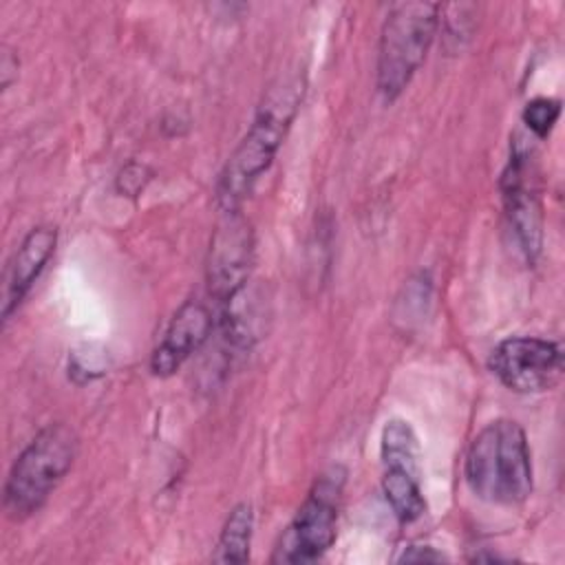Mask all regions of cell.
<instances>
[{
  "mask_svg": "<svg viewBox=\"0 0 565 565\" xmlns=\"http://www.w3.org/2000/svg\"><path fill=\"white\" fill-rule=\"evenodd\" d=\"M384 497L402 523H411L426 512V501L419 488V470L406 466H384Z\"/></svg>",
  "mask_w": 565,
  "mask_h": 565,
  "instance_id": "11",
  "label": "cell"
},
{
  "mask_svg": "<svg viewBox=\"0 0 565 565\" xmlns=\"http://www.w3.org/2000/svg\"><path fill=\"white\" fill-rule=\"evenodd\" d=\"M488 364L505 388L532 395L558 384L563 375V351L554 340L514 335L497 344Z\"/></svg>",
  "mask_w": 565,
  "mask_h": 565,
  "instance_id": "7",
  "label": "cell"
},
{
  "mask_svg": "<svg viewBox=\"0 0 565 565\" xmlns=\"http://www.w3.org/2000/svg\"><path fill=\"white\" fill-rule=\"evenodd\" d=\"M441 7L435 2L395 4L380 33L377 46V90L393 102L411 84L426 60V53L439 29Z\"/></svg>",
  "mask_w": 565,
  "mask_h": 565,
  "instance_id": "4",
  "label": "cell"
},
{
  "mask_svg": "<svg viewBox=\"0 0 565 565\" xmlns=\"http://www.w3.org/2000/svg\"><path fill=\"white\" fill-rule=\"evenodd\" d=\"M399 563H441L446 561V556L441 552H437L430 545H408L404 547V552L397 558Z\"/></svg>",
  "mask_w": 565,
  "mask_h": 565,
  "instance_id": "16",
  "label": "cell"
},
{
  "mask_svg": "<svg viewBox=\"0 0 565 565\" xmlns=\"http://www.w3.org/2000/svg\"><path fill=\"white\" fill-rule=\"evenodd\" d=\"M527 154L519 148L512 150L510 163L501 177L503 207L508 227L523 256L534 263L543 245V207L536 190L527 183Z\"/></svg>",
  "mask_w": 565,
  "mask_h": 565,
  "instance_id": "8",
  "label": "cell"
},
{
  "mask_svg": "<svg viewBox=\"0 0 565 565\" xmlns=\"http://www.w3.org/2000/svg\"><path fill=\"white\" fill-rule=\"evenodd\" d=\"M9 57H11V53L4 51L2 53V86H9V73L18 71V64H9Z\"/></svg>",
  "mask_w": 565,
  "mask_h": 565,
  "instance_id": "17",
  "label": "cell"
},
{
  "mask_svg": "<svg viewBox=\"0 0 565 565\" xmlns=\"http://www.w3.org/2000/svg\"><path fill=\"white\" fill-rule=\"evenodd\" d=\"M305 86V75L300 71L278 75L269 84L249 130L234 148L218 174L216 205L223 214L238 212L256 181L271 166L302 104Z\"/></svg>",
  "mask_w": 565,
  "mask_h": 565,
  "instance_id": "1",
  "label": "cell"
},
{
  "mask_svg": "<svg viewBox=\"0 0 565 565\" xmlns=\"http://www.w3.org/2000/svg\"><path fill=\"white\" fill-rule=\"evenodd\" d=\"M148 179H150V172H148L146 166L128 163V166L121 170L119 179H117V188H119L124 194L135 196V194H139V192L143 190V185H146Z\"/></svg>",
  "mask_w": 565,
  "mask_h": 565,
  "instance_id": "15",
  "label": "cell"
},
{
  "mask_svg": "<svg viewBox=\"0 0 565 565\" xmlns=\"http://www.w3.org/2000/svg\"><path fill=\"white\" fill-rule=\"evenodd\" d=\"M254 265V232L238 214H225L216 227L207 254V291L214 298L218 316L234 307L247 289Z\"/></svg>",
  "mask_w": 565,
  "mask_h": 565,
  "instance_id": "6",
  "label": "cell"
},
{
  "mask_svg": "<svg viewBox=\"0 0 565 565\" xmlns=\"http://www.w3.org/2000/svg\"><path fill=\"white\" fill-rule=\"evenodd\" d=\"M55 243H57L55 227L40 225V227H33L15 249L4 276V300H2L4 322L9 320L13 309L22 302V298L29 294L38 276L42 274L44 265L55 252Z\"/></svg>",
  "mask_w": 565,
  "mask_h": 565,
  "instance_id": "10",
  "label": "cell"
},
{
  "mask_svg": "<svg viewBox=\"0 0 565 565\" xmlns=\"http://www.w3.org/2000/svg\"><path fill=\"white\" fill-rule=\"evenodd\" d=\"M77 435L57 422L42 428L13 461L4 483V510L9 519L24 521L38 512L57 488L77 457Z\"/></svg>",
  "mask_w": 565,
  "mask_h": 565,
  "instance_id": "3",
  "label": "cell"
},
{
  "mask_svg": "<svg viewBox=\"0 0 565 565\" xmlns=\"http://www.w3.org/2000/svg\"><path fill=\"white\" fill-rule=\"evenodd\" d=\"M466 481L475 497L494 505H519L532 494V457L523 428L494 419L472 439Z\"/></svg>",
  "mask_w": 565,
  "mask_h": 565,
  "instance_id": "2",
  "label": "cell"
},
{
  "mask_svg": "<svg viewBox=\"0 0 565 565\" xmlns=\"http://www.w3.org/2000/svg\"><path fill=\"white\" fill-rule=\"evenodd\" d=\"M214 313L203 300H185L172 316L161 342L152 351L150 369L154 375H172L212 335Z\"/></svg>",
  "mask_w": 565,
  "mask_h": 565,
  "instance_id": "9",
  "label": "cell"
},
{
  "mask_svg": "<svg viewBox=\"0 0 565 565\" xmlns=\"http://www.w3.org/2000/svg\"><path fill=\"white\" fill-rule=\"evenodd\" d=\"M382 461L384 466H406L419 470V446L408 422L391 419L382 430Z\"/></svg>",
  "mask_w": 565,
  "mask_h": 565,
  "instance_id": "13",
  "label": "cell"
},
{
  "mask_svg": "<svg viewBox=\"0 0 565 565\" xmlns=\"http://www.w3.org/2000/svg\"><path fill=\"white\" fill-rule=\"evenodd\" d=\"M254 532V510L249 503H238L227 514L216 550L212 554L214 563H247L249 545Z\"/></svg>",
  "mask_w": 565,
  "mask_h": 565,
  "instance_id": "12",
  "label": "cell"
},
{
  "mask_svg": "<svg viewBox=\"0 0 565 565\" xmlns=\"http://www.w3.org/2000/svg\"><path fill=\"white\" fill-rule=\"evenodd\" d=\"M558 115H561V102L558 99H554V97H536V99L525 104V108H523V124H525V128L534 137L545 139L552 132Z\"/></svg>",
  "mask_w": 565,
  "mask_h": 565,
  "instance_id": "14",
  "label": "cell"
},
{
  "mask_svg": "<svg viewBox=\"0 0 565 565\" xmlns=\"http://www.w3.org/2000/svg\"><path fill=\"white\" fill-rule=\"evenodd\" d=\"M344 477L342 466H331L318 477L294 521L282 532L271 558L274 563H313L333 545Z\"/></svg>",
  "mask_w": 565,
  "mask_h": 565,
  "instance_id": "5",
  "label": "cell"
}]
</instances>
